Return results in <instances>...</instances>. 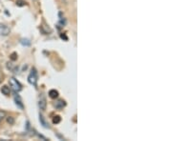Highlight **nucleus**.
I'll return each instance as SVG.
<instances>
[{"instance_id":"16","label":"nucleus","mask_w":172,"mask_h":141,"mask_svg":"<svg viewBox=\"0 0 172 141\" xmlns=\"http://www.w3.org/2000/svg\"><path fill=\"white\" fill-rule=\"evenodd\" d=\"M60 37H61L62 39L64 38L65 40H67V39H68V38H67V36H66V35H60Z\"/></svg>"},{"instance_id":"13","label":"nucleus","mask_w":172,"mask_h":141,"mask_svg":"<svg viewBox=\"0 0 172 141\" xmlns=\"http://www.w3.org/2000/svg\"><path fill=\"white\" fill-rule=\"evenodd\" d=\"M7 121H8V123H10L11 125H12V124H14V117H12V116H9V117H8V119H7Z\"/></svg>"},{"instance_id":"10","label":"nucleus","mask_w":172,"mask_h":141,"mask_svg":"<svg viewBox=\"0 0 172 141\" xmlns=\"http://www.w3.org/2000/svg\"><path fill=\"white\" fill-rule=\"evenodd\" d=\"M20 43H21L23 46H30V45H31V41H30L29 39H27V38H23V39H21Z\"/></svg>"},{"instance_id":"14","label":"nucleus","mask_w":172,"mask_h":141,"mask_svg":"<svg viewBox=\"0 0 172 141\" xmlns=\"http://www.w3.org/2000/svg\"><path fill=\"white\" fill-rule=\"evenodd\" d=\"M11 59H12L13 61H14V60L17 59V56H16V53H13L11 54Z\"/></svg>"},{"instance_id":"9","label":"nucleus","mask_w":172,"mask_h":141,"mask_svg":"<svg viewBox=\"0 0 172 141\" xmlns=\"http://www.w3.org/2000/svg\"><path fill=\"white\" fill-rule=\"evenodd\" d=\"M49 96L53 99L57 98V96H58V92L56 91V90H51L50 92H49Z\"/></svg>"},{"instance_id":"12","label":"nucleus","mask_w":172,"mask_h":141,"mask_svg":"<svg viewBox=\"0 0 172 141\" xmlns=\"http://www.w3.org/2000/svg\"><path fill=\"white\" fill-rule=\"evenodd\" d=\"M60 120H61L60 116L57 115V116H55V117L53 118V123H54V124H58V123L60 122Z\"/></svg>"},{"instance_id":"11","label":"nucleus","mask_w":172,"mask_h":141,"mask_svg":"<svg viewBox=\"0 0 172 141\" xmlns=\"http://www.w3.org/2000/svg\"><path fill=\"white\" fill-rule=\"evenodd\" d=\"M16 5L18 7H23L26 5V1L25 0H16Z\"/></svg>"},{"instance_id":"1","label":"nucleus","mask_w":172,"mask_h":141,"mask_svg":"<svg viewBox=\"0 0 172 141\" xmlns=\"http://www.w3.org/2000/svg\"><path fill=\"white\" fill-rule=\"evenodd\" d=\"M28 81L31 85L36 87V84H37V71L35 68H33L31 70V72H30L28 76Z\"/></svg>"},{"instance_id":"7","label":"nucleus","mask_w":172,"mask_h":141,"mask_svg":"<svg viewBox=\"0 0 172 141\" xmlns=\"http://www.w3.org/2000/svg\"><path fill=\"white\" fill-rule=\"evenodd\" d=\"M39 121H40V124H41L44 128H49V124L46 122V120L44 119L42 114H39Z\"/></svg>"},{"instance_id":"15","label":"nucleus","mask_w":172,"mask_h":141,"mask_svg":"<svg viewBox=\"0 0 172 141\" xmlns=\"http://www.w3.org/2000/svg\"><path fill=\"white\" fill-rule=\"evenodd\" d=\"M4 116H5V113L2 112V111H0V122H1V120L4 118Z\"/></svg>"},{"instance_id":"8","label":"nucleus","mask_w":172,"mask_h":141,"mask_svg":"<svg viewBox=\"0 0 172 141\" xmlns=\"http://www.w3.org/2000/svg\"><path fill=\"white\" fill-rule=\"evenodd\" d=\"M1 92H2L3 94H5V95H10L11 90H10V88H9L8 86H3V87L1 88Z\"/></svg>"},{"instance_id":"4","label":"nucleus","mask_w":172,"mask_h":141,"mask_svg":"<svg viewBox=\"0 0 172 141\" xmlns=\"http://www.w3.org/2000/svg\"><path fill=\"white\" fill-rule=\"evenodd\" d=\"M38 107H39V109L42 110V111H44V110L46 109V99H45V97H44L43 95H41V97L39 98Z\"/></svg>"},{"instance_id":"2","label":"nucleus","mask_w":172,"mask_h":141,"mask_svg":"<svg viewBox=\"0 0 172 141\" xmlns=\"http://www.w3.org/2000/svg\"><path fill=\"white\" fill-rule=\"evenodd\" d=\"M10 85H11V87H12V89L14 90L15 92H20L22 90V86L21 84L15 79V78L12 77L10 78Z\"/></svg>"},{"instance_id":"3","label":"nucleus","mask_w":172,"mask_h":141,"mask_svg":"<svg viewBox=\"0 0 172 141\" xmlns=\"http://www.w3.org/2000/svg\"><path fill=\"white\" fill-rule=\"evenodd\" d=\"M14 102H15V105L17 106L19 109H21V110L24 109V105H23L22 99L18 94H15V95H14Z\"/></svg>"},{"instance_id":"5","label":"nucleus","mask_w":172,"mask_h":141,"mask_svg":"<svg viewBox=\"0 0 172 141\" xmlns=\"http://www.w3.org/2000/svg\"><path fill=\"white\" fill-rule=\"evenodd\" d=\"M0 33L2 35H7L10 33V29L7 26H5L4 24H0Z\"/></svg>"},{"instance_id":"6","label":"nucleus","mask_w":172,"mask_h":141,"mask_svg":"<svg viewBox=\"0 0 172 141\" xmlns=\"http://www.w3.org/2000/svg\"><path fill=\"white\" fill-rule=\"evenodd\" d=\"M65 105H66V103H65L64 100H57V102H56V104H55L56 109H57V110L63 109V107H65Z\"/></svg>"}]
</instances>
